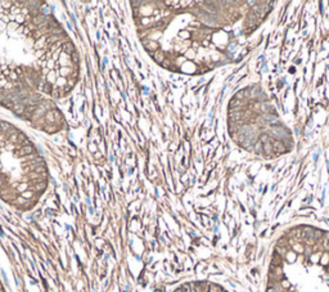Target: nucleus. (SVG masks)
I'll return each mask as SVG.
<instances>
[{
    "instance_id": "3",
    "label": "nucleus",
    "mask_w": 329,
    "mask_h": 292,
    "mask_svg": "<svg viewBox=\"0 0 329 292\" xmlns=\"http://www.w3.org/2000/svg\"><path fill=\"white\" fill-rule=\"evenodd\" d=\"M267 292H283L280 290V288H278V287H274V286H271V287H269L267 288Z\"/></svg>"
},
{
    "instance_id": "4",
    "label": "nucleus",
    "mask_w": 329,
    "mask_h": 292,
    "mask_svg": "<svg viewBox=\"0 0 329 292\" xmlns=\"http://www.w3.org/2000/svg\"><path fill=\"white\" fill-rule=\"evenodd\" d=\"M283 287H289V282H287V281H283Z\"/></svg>"
},
{
    "instance_id": "2",
    "label": "nucleus",
    "mask_w": 329,
    "mask_h": 292,
    "mask_svg": "<svg viewBox=\"0 0 329 292\" xmlns=\"http://www.w3.org/2000/svg\"><path fill=\"white\" fill-rule=\"evenodd\" d=\"M208 292H221V290H220V287L211 284V286H210V288H208Z\"/></svg>"
},
{
    "instance_id": "1",
    "label": "nucleus",
    "mask_w": 329,
    "mask_h": 292,
    "mask_svg": "<svg viewBox=\"0 0 329 292\" xmlns=\"http://www.w3.org/2000/svg\"><path fill=\"white\" fill-rule=\"evenodd\" d=\"M302 236L306 237V238H313V237H314V230L311 229V228L303 229V234H302Z\"/></svg>"
}]
</instances>
